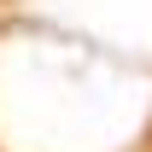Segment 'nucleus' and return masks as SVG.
Wrapping results in <instances>:
<instances>
[]
</instances>
